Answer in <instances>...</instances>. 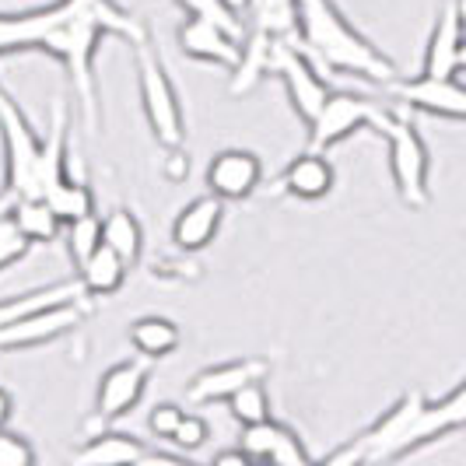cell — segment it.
Returning a JSON list of instances; mask_svg holds the SVG:
<instances>
[{"instance_id":"cell-1","label":"cell","mask_w":466,"mask_h":466,"mask_svg":"<svg viewBox=\"0 0 466 466\" xmlns=\"http://www.w3.org/2000/svg\"><path fill=\"white\" fill-rule=\"evenodd\" d=\"M102 35H119L130 46L151 39L137 15L123 11L116 0H53L28 11H0V56L25 49L56 56L67 70L74 98L81 102L88 134L98 130L95 53Z\"/></svg>"},{"instance_id":"cell-2","label":"cell","mask_w":466,"mask_h":466,"mask_svg":"<svg viewBox=\"0 0 466 466\" xmlns=\"http://www.w3.org/2000/svg\"><path fill=\"white\" fill-rule=\"evenodd\" d=\"M299 7V43L302 49L333 74L365 77L375 85L397 81V64L375 46L369 35H361L337 0H295Z\"/></svg>"},{"instance_id":"cell-3","label":"cell","mask_w":466,"mask_h":466,"mask_svg":"<svg viewBox=\"0 0 466 466\" xmlns=\"http://www.w3.org/2000/svg\"><path fill=\"white\" fill-rule=\"evenodd\" d=\"M428 407V400L420 390H407L403 397L369 424L361 435H354L344 449L323 456V463H386V460H403L414 452V431L418 420Z\"/></svg>"},{"instance_id":"cell-4","label":"cell","mask_w":466,"mask_h":466,"mask_svg":"<svg viewBox=\"0 0 466 466\" xmlns=\"http://www.w3.org/2000/svg\"><path fill=\"white\" fill-rule=\"evenodd\" d=\"M379 134L386 137L390 179H393L397 197L414 210L428 208V200H431V187H428L431 158H428V144L420 137L410 109H407V106H397V109L386 106V116H382Z\"/></svg>"},{"instance_id":"cell-5","label":"cell","mask_w":466,"mask_h":466,"mask_svg":"<svg viewBox=\"0 0 466 466\" xmlns=\"http://www.w3.org/2000/svg\"><path fill=\"white\" fill-rule=\"evenodd\" d=\"M134 49H137V60H134L137 95L144 119H147V130L162 147H183L187 144V113H183V98H179L172 77H168L162 53L155 49L151 39H144Z\"/></svg>"},{"instance_id":"cell-6","label":"cell","mask_w":466,"mask_h":466,"mask_svg":"<svg viewBox=\"0 0 466 466\" xmlns=\"http://www.w3.org/2000/svg\"><path fill=\"white\" fill-rule=\"evenodd\" d=\"M0 144H4V189L15 197H35L43 137L22 113L18 98L0 85Z\"/></svg>"},{"instance_id":"cell-7","label":"cell","mask_w":466,"mask_h":466,"mask_svg":"<svg viewBox=\"0 0 466 466\" xmlns=\"http://www.w3.org/2000/svg\"><path fill=\"white\" fill-rule=\"evenodd\" d=\"M270 74H278L284 95L295 109V116L302 119V127H309L312 119L319 116L323 102L329 98L327 77L319 74V64L302 49L299 39H278L270 49Z\"/></svg>"},{"instance_id":"cell-8","label":"cell","mask_w":466,"mask_h":466,"mask_svg":"<svg viewBox=\"0 0 466 466\" xmlns=\"http://www.w3.org/2000/svg\"><path fill=\"white\" fill-rule=\"evenodd\" d=\"M386 116V106H379L375 98L358 92H329V98L323 102L319 116L312 119L309 130V144L316 151H333L340 147L348 137H354L358 130H379Z\"/></svg>"},{"instance_id":"cell-9","label":"cell","mask_w":466,"mask_h":466,"mask_svg":"<svg viewBox=\"0 0 466 466\" xmlns=\"http://www.w3.org/2000/svg\"><path fill=\"white\" fill-rule=\"evenodd\" d=\"M147 379H151V361L147 358H130V361H119L113 369H106L98 379L92 418L85 420V428L98 431V428H109V424L127 418L144 400Z\"/></svg>"},{"instance_id":"cell-10","label":"cell","mask_w":466,"mask_h":466,"mask_svg":"<svg viewBox=\"0 0 466 466\" xmlns=\"http://www.w3.org/2000/svg\"><path fill=\"white\" fill-rule=\"evenodd\" d=\"M85 319H88V299L39 309V312H32L25 319L0 327V354L43 348L49 340H60V337L74 333L77 327H85Z\"/></svg>"},{"instance_id":"cell-11","label":"cell","mask_w":466,"mask_h":466,"mask_svg":"<svg viewBox=\"0 0 466 466\" xmlns=\"http://www.w3.org/2000/svg\"><path fill=\"white\" fill-rule=\"evenodd\" d=\"M386 92L397 106H407L410 113H431V116L466 123V85L456 74L452 77H431V74L397 77L386 85Z\"/></svg>"},{"instance_id":"cell-12","label":"cell","mask_w":466,"mask_h":466,"mask_svg":"<svg viewBox=\"0 0 466 466\" xmlns=\"http://www.w3.org/2000/svg\"><path fill=\"white\" fill-rule=\"evenodd\" d=\"M204 183L225 204L249 200L259 189V183H263V158L249 147H225V151H218L210 158Z\"/></svg>"},{"instance_id":"cell-13","label":"cell","mask_w":466,"mask_h":466,"mask_svg":"<svg viewBox=\"0 0 466 466\" xmlns=\"http://www.w3.org/2000/svg\"><path fill=\"white\" fill-rule=\"evenodd\" d=\"M270 361L267 358H232L221 365H210L197 372L187 382V400L193 407H210V403H228L235 390H242L253 379H267Z\"/></svg>"},{"instance_id":"cell-14","label":"cell","mask_w":466,"mask_h":466,"mask_svg":"<svg viewBox=\"0 0 466 466\" xmlns=\"http://www.w3.org/2000/svg\"><path fill=\"white\" fill-rule=\"evenodd\" d=\"M179 53L197 64H214V67L235 70L242 60V35L228 32L225 25L210 22V18H197L189 15L179 25Z\"/></svg>"},{"instance_id":"cell-15","label":"cell","mask_w":466,"mask_h":466,"mask_svg":"<svg viewBox=\"0 0 466 466\" xmlns=\"http://www.w3.org/2000/svg\"><path fill=\"white\" fill-rule=\"evenodd\" d=\"M333 189H337V168L329 162V151H316V147H305L302 155H295L274 183V193L295 197L302 204L327 200Z\"/></svg>"},{"instance_id":"cell-16","label":"cell","mask_w":466,"mask_h":466,"mask_svg":"<svg viewBox=\"0 0 466 466\" xmlns=\"http://www.w3.org/2000/svg\"><path fill=\"white\" fill-rule=\"evenodd\" d=\"M238 445H242L253 460H259V463L302 466L312 460L302 442V435H299L291 424H284V420H278V418H267V420H259V424H246Z\"/></svg>"},{"instance_id":"cell-17","label":"cell","mask_w":466,"mask_h":466,"mask_svg":"<svg viewBox=\"0 0 466 466\" xmlns=\"http://www.w3.org/2000/svg\"><path fill=\"white\" fill-rule=\"evenodd\" d=\"M221 225H225V200L214 197L208 189L204 197L189 200L187 208L176 214L168 238H172V246L183 249V253H200V249H208L210 242L218 238Z\"/></svg>"},{"instance_id":"cell-18","label":"cell","mask_w":466,"mask_h":466,"mask_svg":"<svg viewBox=\"0 0 466 466\" xmlns=\"http://www.w3.org/2000/svg\"><path fill=\"white\" fill-rule=\"evenodd\" d=\"M463 22L456 15V4L445 0L435 28L428 35V46H424V67L420 74H431V77H452L460 74V46H463Z\"/></svg>"},{"instance_id":"cell-19","label":"cell","mask_w":466,"mask_h":466,"mask_svg":"<svg viewBox=\"0 0 466 466\" xmlns=\"http://www.w3.org/2000/svg\"><path fill=\"white\" fill-rule=\"evenodd\" d=\"M144 452H147V445L140 442L137 435L116 431V428L109 424V428L92 431L88 442L81 445L70 460H74V463H92V466H113V463H140Z\"/></svg>"},{"instance_id":"cell-20","label":"cell","mask_w":466,"mask_h":466,"mask_svg":"<svg viewBox=\"0 0 466 466\" xmlns=\"http://www.w3.org/2000/svg\"><path fill=\"white\" fill-rule=\"evenodd\" d=\"M81 299H88L81 280H56V284L32 288L25 295H7V299H0V327H7L15 319H25V316H32L39 309H49V305L81 302Z\"/></svg>"},{"instance_id":"cell-21","label":"cell","mask_w":466,"mask_h":466,"mask_svg":"<svg viewBox=\"0 0 466 466\" xmlns=\"http://www.w3.org/2000/svg\"><path fill=\"white\" fill-rule=\"evenodd\" d=\"M460 428H466V382H460L439 403L424 407V414L418 420V431H414V449L435 442V439H445V435H452Z\"/></svg>"},{"instance_id":"cell-22","label":"cell","mask_w":466,"mask_h":466,"mask_svg":"<svg viewBox=\"0 0 466 466\" xmlns=\"http://www.w3.org/2000/svg\"><path fill=\"white\" fill-rule=\"evenodd\" d=\"M130 344L140 358L147 361H162V358H172L179 344H183V329L176 319L168 316H140L130 323Z\"/></svg>"},{"instance_id":"cell-23","label":"cell","mask_w":466,"mask_h":466,"mask_svg":"<svg viewBox=\"0 0 466 466\" xmlns=\"http://www.w3.org/2000/svg\"><path fill=\"white\" fill-rule=\"evenodd\" d=\"M11 218H15V225L22 228V235L32 246H49L67 228L64 218L53 210L46 197H18L15 208H11Z\"/></svg>"},{"instance_id":"cell-24","label":"cell","mask_w":466,"mask_h":466,"mask_svg":"<svg viewBox=\"0 0 466 466\" xmlns=\"http://www.w3.org/2000/svg\"><path fill=\"white\" fill-rule=\"evenodd\" d=\"M127 270H130V263H127V259H119L116 253L102 242V249H98L88 263H81V267H77V280L85 284L88 299H109V295H116L119 288H123Z\"/></svg>"},{"instance_id":"cell-25","label":"cell","mask_w":466,"mask_h":466,"mask_svg":"<svg viewBox=\"0 0 466 466\" xmlns=\"http://www.w3.org/2000/svg\"><path fill=\"white\" fill-rule=\"evenodd\" d=\"M102 242L116 253L119 259H127L130 267L144 253V225L130 208H113L109 214H102Z\"/></svg>"},{"instance_id":"cell-26","label":"cell","mask_w":466,"mask_h":466,"mask_svg":"<svg viewBox=\"0 0 466 466\" xmlns=\"http://www.w3.org/2000/svg\"><path fill=\"white\" fill-rule=\"evenodd\" d=\"M64 242H67V253H70V259H74V267L88 263V259L102 249V214L92 210V214H85V218H77V221H67Z\"/></svg>"},{"instance_id":"cell-27","label":"cell","mask_w":466,"mask_h":466,"mask_svg":"<svg viewBox=\"0 0 466 466\" xmlns=\"http://www.w3.org/2000/svg\"><path fill=\"white\" fill-rule=\"evenodd\" d=\"M267 379H253V382H246L242 390H235L232 397H228V414H232L242 428L246 424H259V420L274 418V407H270V393H267V386H263Z\"/></svg>"},{"instance_id":"cell-28","label":"cell","mask_w":466,"mask_h":466,"mask_svg":"<svg viewBox=\"0 0 466 466\" xmlns=\"http://www.w3.org/2000/svg\"><path fill=\"white\" fill-rule=\"evenodd\" d=\"M46 200L53 204V210L64 218V225L67 221H77V218H85V214H92L95 210V193L92 187L85 183V179H64L56 189H49Z\"/></svg>"},{"instance_id":"cell-29","label":"cell","mask_w":466,"mask_h":466,"mask_svg":"<svg viewBox=\"0 0 466 466\" xmlns=\"http://www.w3.org/2000/svg\"><path fill=\"white\" fill-rule=\"evenodd\" d=\"M187 15H197V18H210V22L225 25L235 35H246V22L238 18V7L232 0H176Z\"/></svg>"},{"instance_id":"cell-30","label":"cell","mask_w":466,"mask_h":466,"mask_svg":"<svg viewBox=\"0 0 466 466\" xmlns=\"http://www.w3.org/2000/svg\"><path fill=\"white\" fill-rule=\"evenodd\" d=\"M28 249H32V242H28L22 235V228L15 225V218H11V214L0 218V274L11 270L18 259L28 257Z\"/></svg>"},{"instance_id":"cell-31","label":"cell","mask_w":466,"mask_h":466,"mask_svg":"<svg viewBox=\"0 0 466 466\" xmlns=\"http://www.w3.org/2000/svg\"><path fill=\"white\" fill-rule=\"evenodd\" d=\"M208 439H210L208 420L200 418V414H183V420H179L176 435L168 439V445H176L179 452H197V449L208 445Z\"/></svg>"},{"instance_id":"cell-32","label":"cell","mask_w":466,"mask_h":466,"mask_svg":"<svg viewBox=\"0 0 466 466\" xmlns=\"http://www.w3.org/2000/svg\"><path fill=\"white\" fill-rule=\"evenodd\" d=\"M35 460H39V456H35L32 442L4 424V428H0V466H32Z\"/></svg>"},{"instance_id":"cell-33","label":"cell","mask_w":466,"mask_h":466,"mask_svg":"<svg viewBox=\"0 0 466 466\" xmlns=\"http://www.w3.org/2000/svg\"><path fill=\"white\" fill-rule=\"evenodd\" d=\"M179 257H165L155 263V278L158 280H197L200 278V267H197V259L193 253H183V249H176Z\"/></svg>"},{"instance_id":"cell-34","label":"cell","mask_w":466,"mask_h":466,"mask_svg":"<svg viewBox=\"0 0 466 466\" xmlns=\"http://www.w3.org/2000/svg\"><path fill=\"white\" fill-rule=\"evenodd\" d=\"M183 414H187V410H183L179 403H158V407L151 410V418H147V431H151L155 439L168 442V439L176 435V428H179Z\"/></svg>"},{"instance_id":"cell-35","label":"cell","mask_w":466,"mask_h":466,"mask_svg":"<svg viewBox=\"0 0 466 466\" xmlns=\"http://www.w3.org/2000/svg\"><path fill=\"white\" fill-rule=\"evenodd\" d=\"M165 179L168 183H183L187 179V168H189V162H187V155H183V147H165Z\"/></svg>"},{"instance_id":"cell-36","label":"cell","mask_w":466,"mask_h":466,"mask_svg":"<svg viewBox=\"0 0 466 466\" xmlns=\"http://www.w3.org/2000/svg\"><path fill=\"white\" fill-rule=\"evenodd\" d=\"M257 463L242 445L238 449H221V452H214V466H249Z\"/></svg>"},{"instance_id":"cell-37","label":"cell","mask_w":466,"mask_h":466,"mask_svg":"<svg viewBox=\"0 0 466 466\" xmlns=\"http://www.w3.org/2000/svg\"><path fill=\"white\" fill-rule=\"evenodd\" d=\"M11 418H15V400H11V393L0 386V428L11 424Z\"/></svg>"},{"instance_id":"cell-38","label":"cell","mask_w":466,"mask_h":466,"mask_svg":"<svg viewBox=\"0 0 466 466\" xmlns=\"http://www.w3.org/2000/svg\"><path fill=\"white\" fill-rule=\"evenodd\" d=\"M15 200H18V197H15L11 189L0 187V218H7V214H11V208H15Z\"/></svg>"},{"instance_id":"cell-39","label":"cell","mask_w":466,"mask_h":466,"mask_svg":"<svg viewBox=\"0 0 466 466\" xmlns=\"http://www.w3.org/2000/svg\"><path fill=\"white\" fill-rule=\"evenodd\" d=\"M452 4H456V15H460V22L466 28V0H452Z\"/></svg>"},{"instance_id":"cell-40","label":"cell","mask_w":466,"mask_h":466,"mask_svg":"<svg viewBox=\"0 0 466 466\" xmlns=\"http://www.w3.org/2000/svg\"><path fill=\"white\" fill-rule=\"evenodd\" d=\"M460 70H466V32H463V46H460Z\"/></svg>"}]
</instances>
